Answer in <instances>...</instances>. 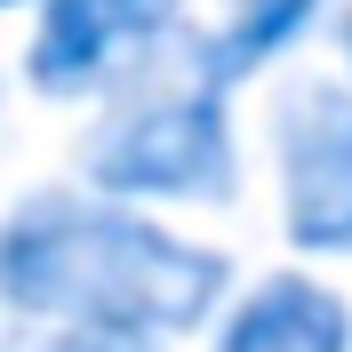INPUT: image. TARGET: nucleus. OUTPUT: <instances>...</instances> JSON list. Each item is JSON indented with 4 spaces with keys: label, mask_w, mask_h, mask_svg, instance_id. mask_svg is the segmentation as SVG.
I'll use <instances>...</instances> for the list:
<instances>
[{
    "label": "nucleus",
    "mask_w": 352,
    "mask_h": 352,
    "mask_svg": "<svg viewBox=\"0 0 352 352\" xmlns=\"http://www.w3.org/2000/svg\"><path fill=\"white\" fill-rule=\"evenodd\" d=\"M192 41V0H32L24 80L48 104H104L129 80L176 65Z\"/></svg>",
    "instance_id": "20e7f679"
},
{
    "label": "nucleus",
    "mask_w": 352,
    "mask_h": 352,
    "mask_svg": "<svg viewBox=\"0 0 352 352\" xmlns=\"http://www.w3.org/2000/svg\"><path fill=\"white\" fill-rule=\"evenodd\" d=\"M0 352H176V344H144V336H96V329H8Z\"/></svg>",
    "instance_id": "0eeeda50"
},
{
    "label": "nucleus",
    "mask_w": 352,
    "mask_h": 352,
    "mask_svg": "<svg viewBox=\"0 0 352 352\" xmlns=\"http://www.w3.org/2000/svg\"><path fill=\"white\" fill-rule=\"evenodd\" d=\"M72 184L153 217H192V208H232L241 200V120H232V80L200 65L192 48L176 65L129 80L96 104Z\"/></svg>",
    "instance_id": "f03ea898"
},
{
    "label": "nucleus",
    "mask_w": 352,
    "mask_h": 352,
    "mask_svg": "<svg viewBox=\"0 0 352 352\" xmlns=\"http://www.w3.org/2000/svg\"><path fill=\"white\" fill-rule=\"evenodd\" d=\"M336 48H344V80H352V16L336 24Z\"/></svg>",
    "instance_id": "6e6552de"
},
{
    "label": "nucleus",
    "mask_w": 352,
    "mask_h": 352,
    "mask_svg": "<svg viewBox=\"0 0 352 352\" xmlns=\"http://www.w3.org/2000/svg\"><path fill=\"white\" fill-rule=\"evenodd\" d=\"M8 8H32V0H0V16H8Z\"/></svg>",
    "instance_id": "1a4fd4ad"
},
{
    "label": "nucleus",
    "mask_w": 352,
    "mask_h": 352,
    "mask_svg": "<svg viewBox=\"0 0 352 352\" xmlns=\"http://www.w3.org/2000/svg\"><path fill=\"white\" fill-rule=\"evenodd\" d=\"M280 241L305 264H352V80L296 72L264 112Z\"/></svg>",
    "instance_id": "7ed1b4c3"
},
{
    "label": "nucleus",
    "mask_w": 352,
    "mask_h": 352,
    "mask_svg": "<svg viewBox=\"0 0 352 352\" xmlns=\"http://www.w3.org/2000/svg\"><path fill=\"white\" fill-rule=\"evenodd\" d=\"M232 296V256L176 217L41 184L0 217V312L16 329H96L184 344Z\"/></svg>",
    "instance_id": "f257e3e1"
},
{
    "label": "nucleus",
    "mask_w": 352,
    "mask_h": 352,
    "mask_svg": "<svg viewBox=\"0 0 352 352\" xmlns=\"http://www.w3.org/2000/svg\"><path fill=\"white\" fill-rule=\"evenodd\" d=\"M200 344L208 352H352V296L305 264L256 272L248 288L232 280Z\"/></svg>",
    "instance_id": "39448f33"
},
{
    "label": "nucleus",
    "mask_w": 352,
    "mask_h": 352,
    "mask_svg": "<svg viewBox=\"0 0 352 352\" xmlns=\"http://www.w3.org/2000/svg\"><path fill=\"white\" fill-rule=\"evenodd\" d=\"M329 8H336V0H224L217 24H208V41H192V56L217 72V80L272 72L280 56H296V48L320 32Z\"/></svg>",
    "instance_id": "423d86ee"
}]
</instances>
